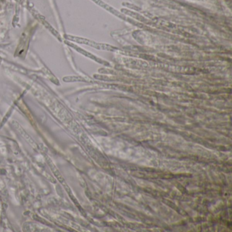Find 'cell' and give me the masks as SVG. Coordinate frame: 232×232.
Returning <instances> with one entry per match:
<instances>
[{
    "instance_id": "cell-1",
    "label": "cell",
    "mask_w": 232,
    "mask_h": 232,
    "mask_svg": "<svg viewBox=\"0 0 232 232\" xmlns=\"http://www.w3.org/2000/svg\"><path fill=\"white\" fill-rule=\"evenodd\" d=\"M47 161H48V163H49V165H50V167H51L52 170H53V172L54 173V174L56 175V176L57 177V178H58V179H59V181H62L63 180V178H62V176H61V175L60 174L59 172L58 171L57 169V167H56L55 166H54V165L53 164V163L52 162L51 159H49L48 157H47Z\"/></svg>"
}]
</instances>
